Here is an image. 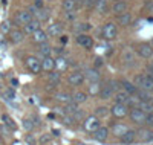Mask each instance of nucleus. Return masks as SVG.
Returning <instances> with one entry per match:
<instances>
[{"label":"nucleus","instance_id":"3c124183","mask_svg":"<svg viewBox=\"0 0 153 145\" xmlns=\"http://www.w3.org/2000/svg\"><path fill=\"white\" fill-rule=\"evenodd\" d=\"M34 6L35 8H43V0H34Z\"/></svg>","mask_w":153,"mask_h":145},{"label":"nucleus","instance_id":"72a5a7b5","mask_svg":"<svg viewBox=\"0 0 153 145\" xmlns=\"http://www.w3.org/2000/svg\"><path fill=\"white\" fill-rule=\"evenodd\" d=\"M126 130H127V127H126L124 124H115V125L112 127V133H113L115 136H121Z\"/></svg>","mask_w":153,"mask_h":145},{"label":"nucleus","instance_id":"dca6fc26","mask_svg":"<svg viewBox=\"0 0 153 145\" xmlns=\"http://www.w3.org/2000/svg\"><path fill=\"white\" fill-rule=\"evenodd\" d=\"M68 83L71 86H80V84L84 83V76H83L81 72H74L68 76Z\"/></svg>","mask_w":153,"mask_h":145},{"label":"nucleus","instance_id":"412c9836","mask_svg":"<svg viewBox=\"0 0 153 145\" xmlns=\"http://www.w3.org/2000/svg\"><path fill=\"white\" fill-rule=\"evenodd\" d=\"M136 138H139L141 142H152L153 141V130H141L136 133Z\"/></svg>","mask_w":153,"mask_h":145},{"label":"nucleus","instance_id":"de8ad7c7","mask_svg":"<svg viewBox=\"0 0 153 145\" xmlns=\"http://www.w3.org/2000/svg\"><path fill=\"white\" fill-rule=\"evenodd\" d=\"M5 99H14V92H12V90H6L5 92Z\"/></svg>","mask_w":153,"mask_h":145},{"label":"nucleus","instance_id":"7c9ffc66","mask_svg":"<svg viewBox=\"0 0 153 145\" xmlns=\"http://www.w3.org/2000/svg\"><path fill=\"white\" fill-rule=\"evenodd\" d=\"M118 21H120V24L127 26V24H130V21H132V16L126 11V12H123V14L118 16Z\"/></svg>","mask_w":153,"mask_h":145},{"label":"nucleus","instance_id":"ea45409f","mask_svg":"<svg viewBox=\"0 0 153 145\" xmlns=\"http://www.w3.org/2000/svg\"><path fill=\"white\" fill-rule=\"evenodd\" d=\"M123 60H124L127 64H130V63L133 61V54H132L130 50H126L124 54H123Z\"/></svg>","mask_w":153,"mask_h":145},{"label":"nucleus","instance_id":"7ed1b4c3","mask_svg":"<svg viewBox=\"0 0 153 145\" xmlns=\"http://www.w3.org/2000/svg\"><path fill=\"white\" fill-rule=\"evenodd\" d=\"M129 115H130V119H132L135 124H144L146 113L139 109V107H132V109L129 110Z\"/></svg>","mask_w":153,"mask_h":145},{"label":"nucleus","instance_id":"f03ea898","mask_svg":"<svg viewBox=\"0 0 153 145\" xmlns=\"http://www.w3.org/2000/svg\"><path fill=\"white\" fill-rule=\"evenodd\" d=\"M25 63H26V67L32 72V73H40L42 72V61L38 60L37 57H26V60H25Z\"/></svg>","mask_w":153,"mask_h":145},{"label":"nucleus","instance_id":"423d86ee","mask_svg":"<svg viewBox=\"0 0 153 145\" xmlns=\"http://www.w3.org/2000/svg\"><path fill=\"white\" fill-rule=\"evenodd\" d=\"M76 43L80 46H83L84 49H92V46H94L92 37H89L87 34H78L76 35Z\"/></svg>","mask_w":153,"mask_h":145},{"label":"nucleus","instance_id":"5701e85b","mask_svg":"<svg viewBox=\"0 0 153 145\" xmlns=\"http://www.w3.org/2000/svg\"><path fill=\"white\" fill-rule=\"evenodd\" d=\"M129 98H130V95L129 93H126L124 90H121V92H118L117 95H115V104H126L127 105V102H129Z\"/></svg>","mask_w":153,"mask_h":145},{"label":"nucleus","instance_id":"cd10ccee","mask_svg":"<svg viewBox=\"0 0 153 145\" xmlns=\"http://www.w3.org/2000/svg\"><path fill=\"white\" fill-rule=\"evenodd\" d=\"M95 9L97 12H100V14H106L107 11V0H95Z\"/></svg>","mask_w":153,"mask_h":145},{"label":"nucleus","instance_id":"b1692460","mask_svg":"<svg viewBox=\"0 0 153 145\" xmlns=\"http://www.w3.org/2000/svg\"><path fill=\"white\" fill-rule=\"evenodd\" d=\"M71 96H72V101L76 102V104H83L87 99V93H86V92H81V90L74 92V95H71Z\"/></svg>","mask_w":153,"mask_h":145},{"label":"nucleus","instance_id":"20e7f679","mask_svg":"<svg viewBox=\"0 0 153 145\" xmlns=\"http://www.w3.org/2000/svg\"><path fill=\"white\" fill-rule=\"evenodd\" d=\"M129 107L126 104H113V107L110 109V113L115 116V118H124L129 115Z\"/></svg>","mask_w":153,"mask_h":145},{"label":"nucleus","instance_id":"bb28decb","mask_svg":"<svg viewBox=\"0 0 153 145\" xmlns=\"http://www.w3.org/2000/svg\"><path fill=\"white\" fill-rule=\"evenodd\" d=\"M127 11V3L126 2H123V0H118V2H115V5H113V12L115 14H123V12H126Z\"/></svg>","mask_w":153,"mask_h":145},{"label":"nucleus","instance_id":"a878e982","mask_svg":"<svg viewBox=\"0 0 153 145\" xmlns=\"http://www.w3.org/2000/svg\"><path fill=\"white\" fill-rule=\"evenodd\" d=\"M135 98L139 101V102H144V101H152L150 95H149V92L144 90V89H138V92L135 93Z\"/></svg>","mask_w":153,"mask_h":145},{"label":"nucleus","instance_id":"0eeeda50","mask_svg":"<svg viewBox=\"0 0 153 145\" xmlns=\"http://www.w3.org/2000/svg\"><path fill=\"white\" fill-rule=\"evenodd\" d=\"M31 20H32V16L29 14L28 11H19L17 14H16V17H14V21H16L19 26L26 24V23L31 21Z\"/></svg>","mask_w":153,"mask_h":145},{"label":"nucleus","instance_id":"39448f33","mask_svg":"<svg viewBox=\"0 0 153 145\" xmlns=\"http://www.w3.org/2000/svg\"><path fill=\"white\" fill-rule=\"evenodd\" d=\"M100 125H101L100 118H97V116H89L84 119V130H87V131H92L94 133Z\"/></svg>","mask_w":153,"mask_h":145},{"label":"nucleus","instance_id":"473e14b6","mask_svg":"<svg viewBox=\"0 0 153 145\" xmlns=\"http://www.w3.org/2000/svg\"><path fill=\"white\" fill-rule=\"evenodd\" d=\"M65 110H66V113H68V115H74V113L78 112L80 109H78V104L74 102V101H71V102H68V104H66Z\"/></svg>","mask_w":153,"mask_h":145},{"label":"nucleus","instance_id":"5fc2aeb1","mask_svg":"<svg viewBox=\"0 0 153 145\" xmlns=\"http://www.w3.org/2000/svg\"><path fill=\"white\" fill-rule=\"evenodd\" d=\"M0 145H5V144H3V142H2V141H0Z\"/></svg>","mask_w":153,"mask_h":145},{"label":"nucleus","instance_id":"393cba45","mask_svg":"<svg viewBox=\"0 0 153 145\" xmlns=\"http://www.w3.org/2000/svg\"><path fill=\"white\" fill-rule=\"evenodd\" d=\"M76 8H78V0H65L63 2V9L68 12H74Z\"/></svg>","mask_w":153,"mask_h":145},{"label":"nucleus","instance_id":"2f4dec72","mask_svg":"<svg viewBox=\"0 0 153 145\" xmlns=\"http://www.w3.org/2000/svg\"><path fill=\"white\" fill-rule=\"evenodd\" d=\"M89 29H91V24L89 23H76L74 26V31L78 32V34H86Z\"/></svg>","mask_w":153,"mask_h":145},{"label":"nucleus","instance_id":"4468645a","mask_svg":"<svg viewBox=\"0 0 153 145\" xmlns=\"http://www.w3.org/2000/svg\"><path fill=\"white\" fill-rule=\"evenodd\" d=\"M37 29H40V21L38 20H35V18H32L31 21H28L26 24H23V32L25 34H34Z\"/></svg>","mask_w":153,"mask_h":145},{"label":"nucleus","instance_id":"2eb2a0df","mask_svg":"<svg viewBox=\"0 0 153 145\" xmlns=\"http://www.w3.org/2000/svg\"><path fill=\"white\" fill-rule=\"evenodd\" d=\"M48 38H49V35H48V32L43 31V29H37V31L32 34V40H34L37 44L46 43V41H48Z\"/></svg>","mask_w":153,"mask_h":145},{"label":"nucleus","instance_id":"49530a36","mask_svg":"<svg viewBox=\"0 0 153 145\" xmlns=\"http://www.w3.org/2000/svg\"><path fill=\"white\" fill-rule=\"evenodd\" d=\"M3 119L6 121V125H8V127H11V128H14V127H16L14 121H11V118H9V116H6V115H5V116H3Z\"/></svg>","mask_w":153,"mask_h":145},{"label":"nucleus","instance_id":"8fccbe9b","mask_svg":"<svg viewBox=\"0 0 153 145\" xmlns=\"http://www.w3.org/2000/svg\"><path fill=\"white\" fill-rule=\"evenodd\" d=\"M146 73H147V75H150V76H153V64H149V66H147Z\"/></svg>","mask_w":153,"mask_h":145},{"label":"nucleus","instance_id":"864d4df0","mask_svg":"<svg viewBox=\"0 0 153 145\" xmlns=\"http://www.w3.org/2000/svg\"><path fill=\"white\" fill-rule=\"evenodd\" d=\"M48 139H49V136H43L42 138V142H48Z\"/></svg>","mask_w":153,"mask_h":145},{"label":"nucleus","instance_id":"c85d7f7f","mask_svg":"<svg viewBox=\"0 0 153 145\" xmlns=\"http://www.w3.org/2000/svg\"><path fill=\"white\" fill-rule=\"evenodd\" d=\"M38 54H40L43 58L45 57H51V54H52V47H51L49 44H46V43H42L40 49H38Z\"/></svg>","mask_w":153,"mask_h":145},{"label":"nucleus","instance_id":"ddd939ff","mask_svg":"<svg viewBox=\"0 0 153 145\" xmlns=\"http://www.w3.org/2000/svg\"><path fill=\"white\" fill-rule=\"evenodd\" d=\"M23 38H25V32L20 31V29H11L9 32V40L12 44H19L23 41Z\"/></svg>","mask_w":153,"mask_h":145},{"label":"nucleus","instance_id":"f8f14e48","mask_svg":"<svg viewBox=\"0 0 153 145\" xmlns=\"http://www.w3.org/2000/svg\"><path fill=\"white\" fill-rule=\"evenodd\" d=\"M83 76H84V80H87L89 83H97V81H100V78H101L98 69H86Z\"/></svg>","mask_w":153,"mask_h":145},{"label":"nucleus","instance_id":"a18cd8bd","mask_svg":"<svg viewBox=\"0 0 153 145\" xmlns=\"http://www.w3.org/2000/svg\"><path fill=\"white\" fill-rule=\"evenodd\" d=\"M65 124H68V125H72V124H75V118H74L72 115H69V116H65Z\"/></svg>","mask_w":153,"mask_h":145},{"label":"nucleus","instance_id":"f257e3e1","mask_svg":"<svg viewBox=\"0 0 153 145\" xmlns=\"http://www.w3.org/2000/svg\"><path fill=\"white\" fill-rule=\"evenodd\" d=\"M136 87L139 89H144L147 92H152L153 90V76L147 75V73H141L135 78V83H133Z\"/></svg>","mask_w":153,"mask_h":145},{"label":"nucleus","instance_id":"09e8293b","mask_svg":"<svg viewBox=\"0 0 153 145\" xmlns=\"http://www.w3.org/2000/svg\"><path fill=\"white\" fill-rule=\"evenodd\" d=\"M101 66H103V58H100V57H97V58H95V69L101 67Z\"/></svg>","mask_w":153,"mask_h":145},{"label":"nucleus","instance_id":"a211bd4d","mask_svg":"<svg viewBox=\"0 0 153 145\" xmlns=\"http://www.w3.org/2000/svg\"><path fill=\"white\" fill-rule=\"evenodd\" d=\"M121 86H123V90L126 92V93H129L130 96H135V93L138 92V87L133 84V83H130V81H127V80H123L121 83H120Z\"/></svg>","mask_w":153,"mask_h":145},{"label":"nucleus","instance_id":"c03bdc74","mask_svg":"<svg viewBox=\"0 0 153 145\" xmlns=\"http://www.w3.org/2000/svg\"><path fill=\"white\" fill-rule=\"evenodd\" d=\"M81 5L84 8H92L95 5V0H81Z\"/></svg>","mask_w":153,"mask_h":145},{"label":"nucleus","instance_id":"6ab92c4d","mask_svg":"<svg viewBox=\"0 0 153 145\" xmlns=\"http://www.w3.org/2000/svg\"><path fill=\"white\" fill-rule=\"evenodd\" d=\"M49 17H51V11H48V9H45V8H37V12L34 14V18L38 20L40 23L49 20Z\"/></svg>","mask_w":153,"mask_h":145},{"label":"nucleus","instance_id":"aec40b11","mask_svg":"<svg viewBox=\"0 0 153 145\" xmlns=\"http://www.w3.org/2000/svg\"><path fill=\"white\" fill-rule=\"evenodd\" d=\"M55 69V60L52 57H45L42 60V70H46V72H52Z\"/></svg>","mask_w":153,"mask_h":145},{"label":"nucleus","instance_id":"a19ab883","mask_svg":"<svg viewBox=\"0 0 153 145\" xmlns=\"http://www.w3.org/2000/svg\"><path fill=\"white\" fill-rule=\"evenodd\" d=\"M23 128H25V130H28V131H31V130L34 128V122H32V119H25V121H23Z\"/></svg>","mask_w":153,"mask_h":145},{"label":"nucleus","instance_id":"c756f323","mask_svg":"<svg viewBox=\"0 0 153 145\" xmlns=\"http://www.w3.org/2000/svg\"><path fill=\"white\" fill-rule=\"evenodd\" d=\"M55 98H57L58 102H63V104H68V102L72 101V96L69 93H66V92H58V93L55 95Z\"/></svg>","mask_w":153,"mask_h":145},{"label":"nucleus","instance_id":"c9c22d12","mask_svg":"<svg viewBox=\"0 0 153 145\" xmlns=\"http://www.w3.org/2000/svg\"><path fill=\"white\" fill-rule=\"evenodd\" d=\"M60 80H61V76H60V73L58 72H51L49 73V83L52 84V86H57L58 83H60Z\"/></svg>","mask_w":153,"mask_h":145},{"label":"nucleus","instance_id":"e433bc0d","mask_svg":"<svg viewBox=\"0 0 153 145\" xmlns=\"http://www.w3.org/2000/svg\"><path fill=\"white\" fill-rule=\"evenodd\" d=\"M109 113H110V109H107V107H98L95 110V116L97 118H106Z\"/></svg>","mask_w":153,"mask_h":145},{"label":"nucleus","instance_id":"9d476101","mask_svg":"<svg viewBox=\"0 0 153 145\" xmlns=\"http://www.w3.org/2000/svg\"><path fill=\"white\" fill-rule=\"evenodd\" d=\"M94 138H95L98 142H106L107 138H109V128L100 125V127L94 131Z\"/></svg>","mask_w":153,"mask_h":145},{"label":"nucleus","instance_id":"1a4fd4ad","mask_svg":"<svg viewBox=\"0 0 153 145\" xmlns=\"http://www.w3.org/2000/svg\"><path fill=\"white\" fill-rule=\"evenodd\" d=\"M115 83L112 81V84L109 83L107 86H103L101 87V90H100V98L101 99H110L112 96H113V92H115V87L117 86H113Z\"/></svg>","mask_w":153,"mask_h":145},{"label":"nucleus","instance_id":"603ef678","mask_svg":"<svg viewBox=\"0 0 153 145\" xmlns=\"http://www.w3.org/2000/svg\"><path fill=\"white\" fill-rule=\"evenodd\" d=\"M68 18H69V20H75V14H72V12H68Z\"/></svg>","mask_w":153,"mask_h":145},{"label":"nucleus","instance_id":"4be33fe9","mask_svg":"<svg viewBox=\"0 0 153 145\" xmlns=\"http://www.w3.org/2000/svg\"><path fill=\"white\" fill-rule=\"evenodd\" d=\"M63 31V26L60 23H52V24H49V28H48V35L49 37H58Z\"/></svg>","mask_w":153,"mask_h":145},{"label":"nucleus","instance_id":"9b49d317","mask_svg":"<svg viewBox=\"0 0 153 145\" xmlns=\"http://www.w3.org/2000/svg\"><path fill=\"white\" fill-rule=\"evenodd\" d=\"M120 138H121V142H123V144L130 145V144H133V142L136 141V131H135V130H130V128H127Z\"/></svg>","mask_w":153,"mask_h":145},{"label":"nucleus","instance_id":"79ce46f5","mask_svg":"<svg viewBox=\"0 0 153 145\" xmlns=\"http://www.w3.org/2000/svg\"><path fill=\"white\" fill-rule=\"evenodd\" d=\"M144 124L153 125V112H149V113H146V119H144Z\"/></svg>","mask_w":153,"mask_h":145},{"label":"nucleus","instance_id":"37998d69","mask_svg":"<svg viewBox=\"0 0 153 145\" xmlns=\"http://www.w3.org/2000/svg\"><path fill=\"white\" fill-rule=\"evenodd\" d=\"M0 28H2V32H5V34H9V32H11V24H9V21H3Z\"/></svg>","mask_w":153,"mask_h":145},{"label":"nucleus","instance_id":"f3484780","mask_svg":"<svg viewBox=\"0 0 153 145\" xmlns=\"http://www.w3.org/2000/svg\"><path fill=\"white\" fill-rule=\"evenodd\" d=\"M136 50H138V54L141 55L143 58H150V57L153 55V47H152L150 44H147V43L139 44Z\"/></svg>","mask_w":153,"mask_h":145},{"label":"nucleus","instance_id":"4c0bfd02","mask_svg":"<svg viewBox=\"0 0 153 145\" xmlns=\"http://www.w3.org/2000/svg\"><path fill=\"white\" fill-rule=\"evenodd\" d=\"M100 90H101V86L100 83H91V86H89V93L91 95H98L100 93Z\"/></svg>","mask_w":153,"mask_h":145},{"label":"nucleus","instance_id":"f704fd0d","mask_svg":"<svg viewBox=\"0 0 153 145\" xmlns=\"http://www.w3.org/2000/svg\"><path fill=\"white\" fill-rule=\"evenodd\" d=\"M138 107L141 109L144 113H149V112H153V102L152 101H144V102H139Z\"/></svg>","mask_w":153,"mask_h":145},{"label":"nucleus","instance_id":"58836bf2","mask_svg":"<svg viewBox=\"0 0 153 145\" xmlns=\"http://www.w3.org/2000/svg\"><path fill=\"white\" fill-rule=\"evenodd\" d=\"M55 67H58V69H66V67H68L66 58H65V57H58V58H55Z\"/></svg>","mask_w":153,"mask_h":145},{"label":"nucleus","instance_id":"6e6d98bb","mask_svg":"<svg viewBox=\"0 0 153 145\" xmlns=\"http://www.w3.org/2000/svg\"><path fill=\"white\" fill-rule=\"evenodd\" d=\"M115 2H118V0H115Z\"/></svg>","mask_w":153,"mask_h":145},{"label":"nucleus","instance_id":"6e6552de","mask_svg":"<svg viewBox=\"0 0 153 145\" xmlns=\"http://www.w3.org/2000/svg\"><path fill=\"white\" fill-rule=\"evenodd\" d=\"M117 26H115L113 23H106L104 24V28H103V35H104V38H107V40H113L115 37H117Z\"/></svg>","mask_w":153,"mask_h":145}]
</instances>
